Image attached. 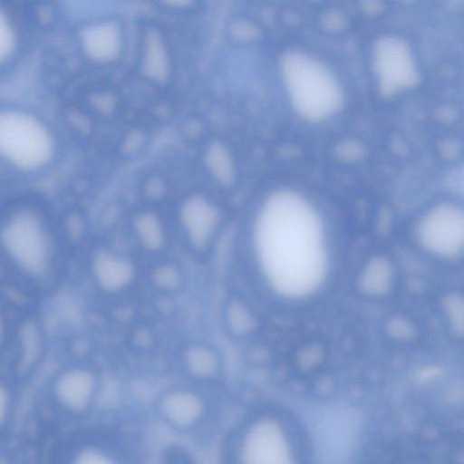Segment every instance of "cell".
I'll return each mask as SVG.
<instances>
[{"label": "cell", "instance_id": "16", "mask_svg": "<svg viewBox=\"0 0 464 464\" xmlns=\"http://www.w3.org/2000/svg\"><path fill=\"white\" fill-rule=\"evenodd\" d=\"M139 230L145 242L156 246L160 241V227L153 218L146 217L139 221Z\"/></svg>", "mask_w": 464, "mask_h": 464}, {"label": "cell", "instance_id": "14", "mask_svg": "<svg viewBox=\"0 0 464 464\" xmlns=\"http://www.w3.org/2000/svg\"><path fill=\"white\" fill-rule=\"evenodd\" d=\"M189 371L198 377H209L217 369V360L214 355L204 348H193L187 355Z\"/></svg>", "mask_w": 464, "mask_h": 464}, {"label": "cell", "instance_id": "17", "mask_svg": "<svg viewBox=\"0 0 464 464\" xmlns=\"http://www.w3.org/2000/svg\"><path fill=\"white\" fill-rule=\"evenodd\" d=\"M10 409V397L6 388L0 382V426L7 418Z\"/></svg>", "mask_w": 464, "mask_h": 464}, {"label": "cell", "instance_id": "9", "mask_svg": "<svg viewBox=\"0 0 464 464\" xmlns=\"http://www.w3.org/2000/svg\"><path fill=\"white\" fill-rule=\"evenodd\" d=\"M54 393L62 406L76 413L89 409L98 398L95 378L84 369H73L62 374L55 382Z\"/></svg>", "mask_w": 464, "mask_h": 464}, {"label": "cell", "instance_id": "6", "mask_svg": "<svg viewBox=\"0 0 464 464\" xmlns=\"http://www.w3.org/2000/svg\"><path fill=\"white\" fill-rule=\"evenodd\" d=\"M2 243L8 255L24 269L40 273L48 260V241L44 227L30 213L14 216L1 232Z\"/></svg>", "mask_w": 464, "mask_h": 464}, {"label": "cell", "instance_id": "1", "mask_svg": "<svg viewBox=\"0 0 464 464\" xmlns=\"http://www.w3.org/2000/svg\"><path fill=\"white\" fill-rule=\"evenodd\" d=\"M320 225L314 209L295 192L277 191L266 201L256 226L257 251L280 293L302 296L322 281L326 258Z\"/></svg>", "mask_w": 464, "mask_h": 464}, {"label": "cell", "instance_id": "15", "mask_svg": "<svg viewBox=\"0 0 464 464\" xmlns=\"http://www.w3.org/2000/svg\"><path fill=\"white\" fill-rule=\"evenodd\" d=\"M16 44V34L13 23L0 8V64L13 54Z\"/></svg>", "mask_w": 464, "mask_h": 464}, {"label": "cell", "instance_id": "12", "mask_svg": "<svg viewBox=\"0 0 464 464\" xmlns=\"http://www.w3.org/2000/svg\"><path fill=\"white\" fill-rule=\"evenodd\" d=\"M95 271L99 281L109 289L124 285L131 276L130 266L107 254H100L95 259Z\"/></svg>", "mask_w": 464, "mask_h": 464}, {"label": "cell", "instance_id": "8", "mask_svg": "<svg viewBox=\"0 0 464 464\" xmlns=\"http://www.w3.org/2000/svg\"><path fill=\"white\" fill-rule=\"evenodd\" d=\"M462 235V212L451 205H441L431 210L420 227L423 243L430 249L447 256L460 250Z\"/></svg>", "mask_w": 464, "mask_h": 464}, {"label": "cell", "instance_id": "5", "mask_svg": "<svg viewBox=\"0 0 464 464\" xmlns=\"http://www.w3.org/2000/svg\"><path fill=\"white\" fill-rule=\"evenodd\" d=\"M372 61L380 93L384 97L409 90L419 82L420 73L412 50L399 36L379 38L372 47Z\"/></svg>", "mask_w": 464, "mask_h": 464}, {"label": "cell", "instance_id": "3", "mask_svg": "<svg viewBox=\"0 0 464 464\" xmlns=\"http://www.w3.org/2000/svg\"><path fill=\"white\" fill-rule=\"evenodd\" d=\"M54 153L51 131L34 115L18 109H0V159L26 171L46 166Z\"/></svg>", "mask_w": 464, "mask_h": 464}, {"label": "cell", "instance_id": "2", "mask_svg": "<svg viewBox=\"0 0 464 464\" xmlns=\"http://www.w3.org/2000/svg\"><path fill=\"white\" fill-rule=\"evenodd\" d=\"M280 68L289 101L301 118L319 122L339 111L343 89L320 60L302 51H289L283 55Z\"/></svg>", "mask_w": 464, "mask_h": 464}, {"label": "cell", "instance_id": "4", "mask_svg": "<svg viewBox=\"0 0 464 464\" xmlns=\"http://www.w3.org/2000/svg\"><path fill=\"white\" fill-rule=\"evenodd\" d=\"M228 456L229 464H291L280 428L267 418H255L238 425Z\"/></svg>", "mask_w": 464, "mask_h": 464}, {"label": "cell", "instance_id": "11", "mask_svg": "<svg viewBox=\"0 0 464 464\" xmlns=\"http://www.w3.org/2000/svg\"><path fill=\"white\" fill-rule=\"evenodd\" d=\"M183 220L193 242L201 245L213 228L216 214L206 201L194 198L184 207Z\"/></svg>", "mask_w": 464, "mask_h": 464}, {"label": "cell", "instance_id": "7", "mask_svg": "<svg viewBox=\"0 0 464 464\" xmlns=\"http://www.w3.org/2000/svg\"><path fill=\"white\" fill-rule=\"evenodd\" d=\"M155 411L164 426L179 434H193L208 423L212 403L199 392L176 388L163 392L155 402Z\"/></svg>", "mask_w": 464, "mask_h": 464}, {"label": "cell", "instance_id": "13", "mask_svg": "<svg viewBox=\"0 0 464 464\" xmlns=\"http://www.w3.org/2000/svg\"><path fill=\"white\" fill-rule=\"evenodd\" d=\"M72 464H131L117 448L91 445L81 449L72 459Z\"/></svg>", "mask_w": 464, "mask_h": 464}, {"label": "cell", "instance_id": "10", "mask_svg": "<svg viewBox=\"0 0 464 464\" xmlns=\"http://www.w3.org/2000/svg\"><path fill=\"white\" fill-rule=\"evenodd\" d=\"M81 40L84 51L96 59L111 58L119 48L118 32L111 24L86 27L82 33Z\"/></svg>", "mask_w": 464, "mask_h": 464}]
</instances>
